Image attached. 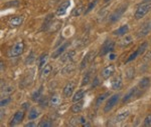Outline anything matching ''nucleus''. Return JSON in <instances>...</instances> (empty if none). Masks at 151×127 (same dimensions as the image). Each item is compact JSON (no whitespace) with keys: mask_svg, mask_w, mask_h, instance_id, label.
I'll return each mask as SVG.
<instances>
[{"mask_svg":"<svg viewBox=\"0 0 151 127\" xmlns=\"http://www.w3.org/2000/svg\"><path fill=\"white\" fill-rule=\"evenodd\" d=\"M127 7H128V4H122L121 6H119L110 15L109 21H110L111 23H114V22H116V21H118L119 19L122 17L123 14L126 12V10H127Z\"/></svg>","mask_w":151,"mask_h":127,"instance_id":"1","label":"nucleus"},{"mask_svg":"<svg viewBox=\"0 0 151 127\" xmlns=\"http://www.w3.org/2000/svg\"><path fill=\"white\" fill-rule=\"evenodd\" d=\"M150 10H151V2H144V3L141 4V5L137 8V10H136L135 18L136 19H141L142 17H144Z\"/></svg>","mask_w":151,"mask_h":127,"instance_id":"2","label":"nucleus"},{"mask_svg":"<svg viewBox=\"0 0 151 127\" xmlns=\"http://www.w3.org/2000/svg\"><path fill=\"white\" fill-rule=\"evenodd\" d=\"M23 50H24V43L22 41H19V42L15 43V44L10 48V50L8 51V55H9V57H16V56L22 54Z\"/></svg>","mask_w":151,"mask_h":127,"instance_id":"3","label":"nucleus"},{"mask_svg":"<svg viewBox=\"0 0 151 127\" xmlns=\"http://www.w3.org/2000/svg\"><path fill=\"white\" fill-rule=\"evenodd\" d=\"M114 47H115V42L112 40H106L104 42L103 46L101 47V51H100V55L104 56L106 54H108L109 52H112L114 50Z\"/></svg>","mask_w":151,"mask_h":127,"instance_id":"4","label":"nucleus"},{"mask_svg":"<svg viewBox=\"0 0 151 127\" xmlns=\"http://www.w3.org/2000/svg\"><path fill=\"white\" fill-rule=\"evenodd\" d=\"M151 30V21H146L141 25V27L137 31V37H145Z\"/></svg>","mask_w":151,"mask_h":127,"instance_id":"5","label":"nucleus"},{"mask_svg":"<svg viewBox=\"0 0 151 127\" xmlns=\"http://www.w3.org/2000/svg\"><path fill=\"white\" fill-rule=\"evenodd\" d=\"M120 93H118V94H115V95H113L112 97H110V98L108 99V101H107V103L106 105H105V107H104V111L105 112H108V111H110L112 108H113L115 105L118 103V101H119V98H120Z\"/></svg>","mask_w":151,"mask_h":127,"instance_id":"6","label":"nucleus"},{"mask_svg":"<svg viewBox=\"0 0 151 127\" xmlns=\"http://www.w3.org/2000/svg\"><path fill=\"white\" fill-rule=\"evenodd\" d=\"M115 73V66L114 65H109V66L105 67L101 72V75L104 79H109L112 75Z\"/></svg>","mask_w":151,"mask_h":127,"instance_id":"7","label":"nucleus"},{"mask_svg":"<svg viewBox=\"0 0 151 127\" xmlns=\"http://www.w3.org/2000/svg\"><path fill=\"white\" fill-rule=\"evenodd\" d=\"M23 117H24V112L23 111H17L13 115V117H12V119H11L10 123H9V125H10V126L17 125V124H19L21 121H22Z\"/></svg>","mask_w":151,"mask_h":127,"instance_id":"8","label":"nucleus"},{"mask_svg":"<svg viewBox=\"0 0 151 127\" xmlns=\"http://www.w3.org/2000/svg\"><path fill=\"white\" fill-rule=\"evenodd\" d=\"M52 71V67L50 64H45V66L41 68L40 71V79L41 80H45L47 79V77L50 75V73Z\"/></svg>","mask_w":151,"mask_h":127,"instance_id":"9","label":"nucleus"},{"mask_svg":"<svg viewBox=\"0 0 151 127\" xmlns=\"http://www.w3.org/2000/svg\"><path fill=\"white\" fill-rule=\"evenodd\" d=\"M23 22V17L22 16H14L12 18L9 19L8 24L11 27H17V26H20Z\"/></svg>","mask_w":151,"mask_h":127,"instance_id":"10","label":"nucleus"},{"mask_svg":"<svg viewBox=\"0 0 151 127\" xmlns=\"http://www.w3.org/2000/svg\"><path fill=\"white\" fill-rule=\"evenodd\" d=\"M69 45H70V43L69 42H65L64 43L63 45H60V47L58 48V49H55V51L52 52V58H53V59H55V58H58V57H60V54H62L64 51L67 49L68 47H69Z\"/></svg>","mask_w":151,"mask_h":127,"instance_id":"11","label":"nucleus"},{"mask_svg":"<svg viewBox=\"0 0 151 127\" xmlns=\"http://www.w3.org/2000/svg\"><path fill=\"white\" fill-rule=\"evenodd\" d=\"M70 5V1H64L62 4H60V6H58V10H57V14L58 16H63L65 14V12H67V9L69 8Z\"/></svg>","mask_w":151,"mask_h":127,"instance_id":"12","label":"nucleus"},{"mask_svg":"<svg viewBox=\"0 0 151 127\" xmlns=\"http://www.w3.org/2000/svg\"><path fill=\"white\" fill-rule=\"evenodd\" d=\"M75 56H76V51L75 50H70V51L67 52L65 54H64L62 57H60V61H62L63 63L70 62V61L74 59Z\"/></svg>","mask_w":151,"mask_h":127,"instance_id":"13","label":"nucleus"},{"mask_svg":"<svg viewBox=\"0 0 151 127\" xmlns=\"http://www.w3.org/2000/svg\"><path fill=\"white\" fill-rule=\"evenodd\" d=\"M75 86H76V84H75V82H73V81L69 82L67 85H65V88H64V95L65 97H70V95L73 94Z\"/></svg>","mask_w":151,"mask_h":127,"instance_id":"14","label":"nucleus"},{"mask_svg":"<svg viewBox=\"0 0 151 127\" xmlns=\"http://www.w3.org/2000/svg\"><path fill=\"white\" fill-rule=\"evenodd\" d=\"M137 92H138V89L136 88V87H134V88H131L130 91H129L128 93L123 97V100H122L123 103H125V102H128L130 99H132L133 97H135L136 94H137Z\"/></svg>","mask_w":151,"mask_h":127,"instance_id":"15","label":"nucleus"},{"mask_svg":"<svg viewBox=\"0 0 151 127\" xmlns=\"http://www.w3.org/2000/svg\"><path fill=\"white\" fill-rule=\"evenodd\" d=\"M122 77L120 76V75H118V76H116L115 78L113 79V81H112L111 85H112V88L113 89H120L121 87H122Z\"/></svg>","mask_w":151,"mask_h":127,"instance_id":"16","label":"nucleus"},{"mask_svg":"<svg viewBox=\"0 0 151 127\" xmlns=\"http://www.w3.org/2000/svg\"><path fill=\"white\" fill-rule=\"evenodd\" d=\"M60 103H62V99H60V97L58 96V95L57 94H55V95H52V97H50V104L52 107H58V106H60Z\"/></svg>","mask_w":151,"mask_h":127,"instance_id":"17","label":"nucleus"},{"mask_svg":"<svg viewBox=\"0 0 151 127\" xmlns=\"http://www.w3.org/2000/svg\"><path fill=\"white\" fill-rule=\"evenodd\" d=\"M94 55H95L94 52H89V53H88V54L84 57L83 61L81 62V67H80V68H81V69H84V68L87 66L88 63H89L90 61H91L94 58Z\"/></svg>","mask_w":151,"mask_h":127,"instance_id":"18","label":"nucleus"},{"mask_svg":"<svg viewBox=\"0 0 151 127\" xmlns=\"http://www.w3.org/2000/svg\"><path fill=\"white\" fill-rule=\"evenodd\" d=\"M140 89L142 90H146L148 87L150 86V78L149 77H143L142 79L140 80L139 84H138Z\"/></svg>","mask_w":151,"mask_h":127,"instance_id":"19","label":"nucleus"},{"mask_svg":"<svg viewBox=\"0 0 151 127\" xmlns=\"http://www.w3.org/2000/svg\"><path fill=\"white\" fill-rule=\"evenodd\" d=\"M128 31H129V26L127 25V24H125V25L121 26L120 28H118L117 30L114 31L113 34L114 35H117V36H122V35H125Z\"/></svg>","mask_w":151,"mask_h":127,"instance_id":"20","label":"nucleus"},{"mask_svg":"<svg viewBox=\"0 0 151 127\" xmlns=\"http://www.w3.org/2000/svg\"><path fill=\"white\" fill-rule=\"evenodd\" d=\"M132 41H133V39L130 35H125V37L119 41V45H120L121 47H126V46L130 45L131 43H132Z\"/></svg>","mask_w":151,"mask_h":127,"instance_id":"21","label":"nucleus"},{"mask_svg":"<svg viewBox=\"0 0 151 127\" xmlns=\"http://www.w3.org/2000/svg\"><path fill=\"white\" fill-rule=\"evenodd\" d=\"M79 123L85 124L86 123V119L84 118L83 116H78V117H73L70 121V125H78Z\"/></svg>","mask_w":151,"mask_h":127,"instance_id":"22","label":"nucleus"},{"mask_svg":"<svg viewBox=\"0 0 151 127\" xmlns=\"http://www.w3.org/2000/svg\"><path fill=\"white\" fill-rule=\"evenodd\" d=\"M109 96H110V92H105V93L99 95V96L97 97V100H96V106H100V105L103 103L104 100Z\"/></svg>","mask_w":151,"mask_h":127,"instance_id":"23","label":"nucleus"},{"mask_svg":"<svg viewBox=\"0 0 151 127\" xmlns=\"http://www.w3.org/2000/svg\"><path fill=\"white\" fill-rule=\"evenodd\" d=\"M83 109V102H79L78 101L77 103L75 102V104L72 106V108H70V110H72L73 113H79V112H81Z\"/></svg>","mask_w":151,"mask_h":127,"instance_id":"24","label":"nucleus"},{"mask_svg":"<svg viewBox=\"0 0 151 127\" xmlns=\"http://www.w3.org/2000/svg\"><path fill=\"white\" fill-rule=\"evenodd\" d=\"M129 114H130V113H129L128 110L127 111H124V112H121V113H119L118 115L116 116V118H115L116 122H122V121H124L129 116Z\"/></svg>","mask_w":151,"mask_h":127,"instance_id":"25","label":"nucleus"},{"mask_svg":"<svg viewBox=\"0 0 151 127\" xmlns=\"http://www.w3.org/2000/svg\"><path fill=\"white\" fill-rule=\"evenodd\" d=\"M85 96V91L83 89L79 90V91H77L74 95V97H73V101L74 102H78L80 101V100L83 99V97Z\"/></svg>","mask_w":151,"mask_h":127,"instance_id":"26","label":"nucleus"},{"mask_svg":"<svg viewBox=\"0 0 151 127\" xmlns=\"http://www.w3.org/2000/svg\"><path fill=\"white\" fill-rule=\"evenodd\" d=\"M41 93H42V86H40V88H38L36 91H35L31 95V99L33 100V101H37V100L40 99L41 97Z\"/></svg>","mask_w":151,"mask_h":127,"instance_id":"27","label":"nucleus"},{"mask_svg":"<svg viewBox=\"0 0 151 127\" xmlns=\"http://www.w3.org/2000/svg\"><path fill=\"white\" fill-rule=\"evenodd\" d=\"M52 17H53V15H48L47 18H45V22H43L42 30H47V29L52 25Z\"/></svg>","mask_w":151,"mask_h":127,"instance_id":"28","label":"nucleus"},{"mask_svg":"<svg viewBox=\"0 0 151 127\" xmlns=\"http://www.w3.org/2000/svg\"><path fill=\"white\" fill-rule=\"evenodd\" d=\"M38 115H40V112H38L37 109H36V108H32L30 111H29V113H28V118L30 119V120H32V119L37 118Z\"/></svg>","mask_w":151,"mask_h":127,"instance_id":"29","label":"nucleus"},{"mask_svg":"<svg viewBox=\"0 0 151 127\" xmlns=\"http://www.w3.org/2000/svg\"><path fill=\"white\" fill-rule=\"evenodd\" d=\"M38 126L40 127H52V122L48 119H43L41 120L40 123H38Z\"/></svg>","mask_w":151,"mask_h":127,"instance_id":"30","label":"nucleus"},{"mask_svg":"<svg viewBox=\"0 0 151 127\" xmlns=\"http://www.w3.org/2000/svg\"><path fill=\"white\" fill-rule=\"evenodd\" d=\"M47 53H45V54H42L40 57V68H42L43 66L45 65V63H47Z\"/></svg>","mask_w":151,"mask_h":127,"instance_id":"31","label":"nucleus"},{"mask_svg":"<svg viewBox=\"0 0 151 127\" xmlns=\"http://www.w3.org/2000/svg\"><path fill=\"white\" fill-rule=\"evenodd\" d=\"M74 70H75V66L72 64V63H70V64H68L67 66L63 69V73H64V74H67V73H72V72H74Z\"/></svg>","mask_w":151,"mask_h":127,"instance_id":"32","label":"nucleus"},{"mask_svg":"<svg viewBox=\"0 0 151 127\" xmlns=\"http://www.w3.org/2000/svg\"><path fill=\"white\" fill-rule=\"evenodd\" d=\"M98 3V0H93V1L91 2V3L88 5V8H87V10L85 11V14H88L90 11H92L93 9L95 8V6H96V4Z\"/></svg>","mask_w":151,"mask_h":127,"instance_id":"33","label":"nucleus"},{"mask_svg":"<svg viewBox=\"0 0 151 127\" xmlns=\"http://www.w3.org/2000/svg\"><path fill=\"white\" fill-rule=\"evenodd\" d=\"M83 10H84V6H83V5H80L79 7H77V8H76L75 10L73 11V15H74V16H79V15H81Z\"/></svg>","mask_w":151,"mask_h":127,"instance_id":"34","label":"nucleus"},{"mask_svg":"<svg viewBox=\"0 0 151 127\" xmlns=\"http://www.w3.org/2000/svg\"><path fill=\"white\" fill-rule=\"evenodd\" d=\"M147 46H148L147 42L142 43V44H141V45L139 46V48H138V51H139V54H140V55H142L143 53L145 52L146 49H147Z\"/></svg>","mask_w":151,"mask_h":127,"instance_id":"35","label":"nucleus"},{"mask_svg":"<svg viewBox=\"0 0 151 127\" xmlns=\"http://www.w3.org/2000/svg\"><path fill=\"white\" fill-rule=\"evenodd\" d=\"M13 90H14L13 87L7 86L6 88H2V94L4 93V95H9V94H11L12 92H13Z\"/></svg>","mask_w":151,"mask_h":127,"instance_id":"36","label":"nucleus"},{"mask_svg":"<svg viewBox=\"0 0 151 127\" xmlns=\"http://www.w3.org/2000/svg\"><path fill=\"white\" fill-rule=\"evenodd\" d=\"M38 101H40V105L41 107H45L47 105V103H50V101L47 102V97H40V99L38 100Z\"/></svg>","mask_w":151,"mask_h":127,"instance_id":"37","label":"nucleus"},{"mask_svg":"<svg viewBox=\"0 0 151 127\" xmlns=\"http://www.w3.org/2000/svg\"><path fill=\"white\" fill-rule=\"evenodd\" d=\"M138 55H140V54H139V51H138V49H137V50L135 51V52H134V53H132V54H131L130 56H129V58H128V59H127V61H126V62H130V61L134 60V59H135L136 57H137Z\"/></svg>","mask_w":151,"mask_h":127,"instance_id":"38","label":"nucleus"},{"mask_svg":"<svg viewBox=\"0 0 151 127\" xmlns=\"http://www.w3.org/2000/svg\"><path fill=\"white\" fill-rule=\"evenodd\" d=\"M90 81V73L88 72L86 75L84 76V78H83V80H82V86H84V85H87L88 83H89Z\"/></svg>","mask_w":151,"mask_h":127,"instance_id":"39","label":"nucleus"},{"mask_svg":"<svg viewBox=\"0 0 151 127\" xmlns=\"http://www.w3.org/2000/svg\"><path fill=\"white\" fill-rule=\"evenodd\" d=\"M143 125L144 126H151V114L146 116V118L144 119V122H143Z\"/></svg>","mask_w":151,"mask_h":127,"instance_id":"40","label":"nucleus"},{"mask_svg":"<svg viewBox=\"0 0 151 127\" xmlns=\"http://www.w3.org/2000/svg\"><path fill=\"white\" fill-rule=\"evenodd\" d=\"M133 76H134V68L131 67L127 70V77L129 79H131V78H133Z\"/></svg>","mask_w":151,"mask_h":127,"instance_id":"41","label":"nucleus"},{"mask_svg":"<svg viewBox=\"0 0 151 127\" xmlns=\"http://www.w3.org/2000/svg\"><path fill=\"white\" fill-rule=\"evenodd\" d=\"M11 101V98H9V97H8V98H6V99H2L1 100V106L2 107H3V106H5V105L7 104V103H9V102H10Z\"/></svg>","mask_w":151,"mask_h":127,"instance_id":"42","label":"nucleus"},{"mask_svg":"<svg viewBox=\"0 0 151 127\" xmlns=\"http://www.w3.org/2000/svg\"><path fill=\"white\" fill-rule=\"evenodd\" d=\"M99 79H98V77H95V79H94V83H93V85H92V88H95V87L97 86V85H99Z\"/></svg>","mask_w":151,"mask_h":127,"instance_id":"43","label":"nucleus"},{"mask_svg":"<svg viewBox=\"0 0 151 127\" xmlns=\"http://www.w3.org/2000/svg\"><path fill=\"white\" fill-rule=\"evenodd\" d=\"M17 5H18V1H17V0H15L14 2H11V3L6 4V6H17Z\"/></svg>","mask_w":151,"mask_h":127,"instance_id":"44","label":"nucleus"},{"mask_svg":"<svg viewBox=\"0 0 151 127\" xmlns=\"http://www.w3.org/2000/svg\"><path fill=\"white\" fill-rule=\"evenodd\" d=\"M35 126H36L35 122H28L27 124H25V127H35Z\"/></svg>","mask_w":151,"mask_h":127,"instance_id":"45","label":"nucleus"},{"mask_svg":"<svg viewBox=\"0 0 151 127\" xmlns=\"http://www.w3.org/2000/svg\"><path fill=\"white\" fill-rule=\"evenodd\" d=\"M115 57H116V55L113 54V53H112V54H110V56H109V58H110L111 60H114V59H115Z\"/></svg>","mask_w":151,"mask_h":127,"instance_id":"46","label":"nucleus"},{"mask_svg":"<svg viewBox=\"0 0 151 127\" xmlns=\"http://www.w3.org/2000/svg\"><path fill=\"white\" fill-rule=\"evenodd\" d=\"M22 107H23V108H28V107H29V103H23V105H22Z\"/></svg>","mask_w":151,"mask_h":127,"instance_id":"47","label":"nucleus"},{"mask_svg":"<svg viewBox=\"0 0 151 127\" xmlns=\"http://www.w3.org/2000/svg\"><path fill=\"white\" fill-rule=\"evenodd\" d=\"M1 71H3V62H1Z\"/></svg>","mask_w":151,"mask_h":127,"instance_id":"48","label":"nucleus"},{"mask_svg":"<svg viewBox=\"0 0 151 127\" xmlns=\"http://www.w3.org/2000/svg\"><path fill=\"white\" fill-rule=\"evenodd\" d=\"M143 1H144V2H150L151 0H143Z\"/></svg>","mask_w":151,"mask_h":127,"instance_id":"49","label":"nucleus"},{"mask_svg":"<svg viewBox=\"0 0 151 127\" xmlns=\"http://www.w3.org/2000/svg\"><path fill=\"white\" fill-rule=\"evenodd\" d=\"M104 1H105V2H109L110 0H104Z\"/></svg>","mask_w":151,"mask_h":127,"instance_id":"50","label":"nucleus"}]
</instances>
